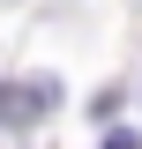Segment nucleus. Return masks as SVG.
Instances as JSON below:
<instances>
[{"label": "nucleus", "instance_id": "nucleus-2", "mask_svg": "<svg viewBox=\"0 0 142 149\" xmlns=\"http://www.w3.org/2000/svg\"><path fill=\"white\" fill-rule=\"evenodd\" d=\"M105 149H142V134H112V142H105Z\"/></svg>", "mask_w": 142, "mask_h": 149}, {"label": "nucleus", "instance_id": "nucleus-1", "mask_svg": "<svg viewBox=\"0 0 142 149\" xmlns=\"http://www.w3.org/2000/svg\"><path fill=\"white\" fill-rule=\"evenodd\" d=\"M53 82H0V119H8V127H30V119H45V112H53Z\"/></svg>", "mask_w": 142, "mask_h": 149}]
</instances>
